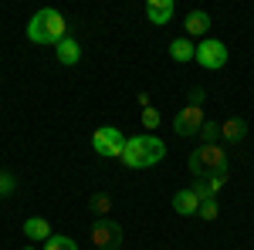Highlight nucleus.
I'll return each mask as SVG.
<instances>
[{"label": "nucleus", "instance_id": "f257e3e1", "mask_svg": "<svg viewBox=\"0 0 254 250\" xmlns=\"http://www.w3.org/2000/svg\"><path fill=\"white\" fill-rule=\"evenodd\" d=\"M163 155H166V146L159 135H129L126 149H122V162L129 169H149V166L163 162Z\"/></svg>", "mask_w": 254, "mask_h": 250}, {"label": "nucleus", "instance_id": "f03ea898", "mask_svg": "<svg viewBox=\"0 0 254 250\" xmlns=\"http://www.w3.org/2000/svg\"><path fill=\"white\" fill-rule=\"evenodd\" d=\"M64 38H68V24H64V17H61L58 10H51V7L38 10L34 17L27 20V41H34V44H51V48H58Z\"/></svg>", "mask_w": 254, "mask_h": 250}, {"label": "nucleus", "instance_id": "7ed1b4c3", "mask_svg": "<svg viewBox=\"0 0 254 250\" xmlns=\"http://www.w3.org/2000/svg\"><path fill=\"white\" fill-rule=\"evenodd\" d=\"M190 173L196 179H207V176H217V173H231L227 169V152H224V146L214 142V146H200L190 152Z\"/></svg>", "mask_w": 254, "mask_h": 250}, {"label": "nucleus", "instance_id": "20e7f679", "mask_svg": "<svg viewBox=\"0 0 254 250\" xmlns=\"http://www.w3.org/2000/svg\"><path fill=\"white\" fill-rule=\"evenodd\" d=\"M126 139H129V135L119 132L116 125H102V129H95V135H92V149H95V155H105V159H122Z\"/></svg>", "mask_w": 254, "mask_h": 250}, {"label": "nucleus", "instance_id": "39448f33", "mask_svg": "<svg viewBox=\"0 0 254 250\" xmlns=\"http://www.w3.org/2000/svg\"><path fill=\"white\" fill-rule=\"evenodd\" d=\"M193 61L200 64V68H207V71H220V68L227 64V44L217 41V38H203L200 44H196Z\"/></svg>", "mask_w": 254, "mask_h": 250}, {"label": "nucleus", "instance_id": "423d86ee", "mask_svg": "<svg viewBox=\"0 0 254 250\" xmlns=\"http://www.w3.org/2000/svg\"><path fill=\"white\" fill-rule=\"evenodd\" d=\"M92 244L98 250H119L122 247V227H119V220L112 216H102L92 223Z\"/></svg>", "mask_w": 254, "mask_h": 250}, {"label": "nucleus", "instance_id": "0eeeda50", "mask_svg": "<svg viewBox=\"0 0 254 250\" xmlns=\"http://www.w3.org/2000/svg\"><path fill=\"white\" fill-rule=\"evenodd\" d=\"M203 122H207L203 105H183V108L173 115V132L176 135H200Z\"/></svg>", "mask_w": 254, "mask_h": 250}, {"label": "nucleus", "instance_id": "6e6552de", "mask_svg": "<svg viewBox=\"0 0 254 250\" xmlns=\"http://www.w3.org/2000/svg\"><path fill=\"white\" fill-rule=\"evenodd\" d=\"M173 0H149L146 3V20L149 24H156V27H163V24H170L173 20Z\"/></svg>", "mask_w": 254, "mask_h": 250}, {"label": "nucleus", "instance_id": "1a4fd4ad", "mask_svg": "<svg viewBox=\"0 0 254 250\" xmlns=\"http://www.w3.org/2000/svg\"><path fill=\"white\" fill-rule=\"evenodd\" d=\"M183 31H187V38H190V41H193V38L203 41V34L210 31V14H207V10H190L187 20H183Z\"/></svg>", "mask_w": 254, "mask_h": 250}, {"label": "nucleus", "instance_id": "9d476101", "mask_svg": "<svg viewBox=\"0 0 254 250\" xmlns=\"http://www.w3.org/2000/svg\"><path fill=\"white\" fill-rule=\"evenodd\" d=\"M220 139H224L227 146L244 142V139H248V122H244V118H224V122H220Z\"/></svg>", "mask_w": 254, "mask_h": 250}, {"label": "nucleus", "instance_id": "9b49d317", "mask_svg": "<svg viewBox=\"0 0 254 250\" xmlns=\"http://www.w3.org/2000/svg\"><path fill=\"white\" fill-rule=\"evenodd\" d=\"M55 58H58V64H64V68H71V64H78L81 61V44L71 34L61 41L58 48H55Z\"/></svg>", "mask_w": 254, "mask_h": 250}, {"label": "nucleus", "instance_id": "f8f14e48", "mask_svg": "<svg viewBox=\"0 0 254 250\" xmlns=\"http://www.w3.org/2000/svg\"><path fill=\"white\" fill-rule=\"evenodd\" d=\"M173 210L180 213V216H196V210H200V196H196L193 190H176L173 193Z\"/></svg>", "mask_w": 254, "mask_h": 250}, {"label": "nucleus", "instance_id": "ddd939ff", "mask_svg": "<svg viewBox=\"0 0 254 250\" xmlns=\"http://www.w3.org/2000/svg\"><path fill=\"white\" fill-rule=\"evenodd\" d=\"M24 237L34 240V244H44L51 237V223L44 216H31V220H24Z\"/></svg>", "mask_w": 254, "mask_h": 250}, {"label": "nucleus", "instance_id": "4468645a", "mask_svg": "<svg viewBox=\"0 0 254 250\" xmlns=\"http://www.w3.org/2000/svg\"><path fill=\"white\" fill-rule=\"evenodd\" d=\"M170 54H173V61L187 64V61H193V54H196V44H193L190 38H176L173 44H170Z\"/></svg>", "mask_w": 254, "mask_h": 250}, {"label": "nucleus", "instance_id": "2eb2a0df", "mask_svg": "<svg viewBox=\"0 0 254 250\" xmlns=\"http://www.w3.org/2000/svg\"><path fill=\"white\" fill-rule=\"evenodd\" d=\"M88 206H92V216H95V220H102V216H112V196H109V193H92Z\"/></svg>", "mask_w": 254, "mask_h": 250}, {"label": "nucleus", "instance_id": "dca6fc26", "mask_svg": "<svg viewBox=\"0 0 254 250\" xmlns=\"http://www.w3.org/2000/svg\"><path fill=\"white\" fill-rule=\"evenodd\" d=\"M41 250H78V244H75L71 237H64V233H51Z\"/></svg>", "mask_w": 254, "mask_h": 250}, {"label": "nucleus", "instance_id": "f3484780", "mask_svg": "<svg viewBox=\"0 0 254 250\" xmlns=\"http://www.w3.org/2000/svg\"><path fill=\"white\" fill-rule=\"evenodd\" d=\"M159 125H163L159 108H153V105H149V108H142V129H146V132H156Z\"/></svg>", "mask_w": 254, "mask_h": 250}, {"label": "nucleus", "instance_id": "a211bd4d", "mask_svg": "<svg viewBox=\"0 0 254 250\" xmlns=\"http://www.w3.org/2000/svg\"><path fill=\"white\" fill-rule=\"evenodd\" d=\"M200 139H203L207 146H214L217 139H220V122H210V118H207V122H203V129H200Z\"/></svg>", "mask_w": 254, "mask_h": 250}, {"label": "nucleus", "instance_id": "6ab92c4d", "mask_svg": "<svg viewBox=\"0 0 254 250\" xmlns=\"http://www.w3.org/2000/svg\"><path fill=\"white\" fill-rule=\"evenodd\" d=\"M196 216H200V220H217V200H200Z\"/></svg>", "mask_w": 254, "mask_h": 250}, {"label": "nucleus", "instance_id": "aec40b11", "mask_svg": "<svg viewBox=\"0 0 254 250\" xmlns=\"http://www.w3.org/2000/svg\"><path fill=\"white\" fill-rule=\"evenodd\" d=\"M14 186H17V183H14V176L0 169V196H10V193H14Z\"/></svg>", "mask_w": 254, "mask_h": 250}, {"label": "nucleus", "instance_id": "412c9836", "mask_svg": "<svg viewBox=\"0 0 254 250\" xmlns=\"http://www.w3.org/2000/svg\"><path fill=\"white\" fill-rule=\"evenodd\" d=\"M203 88H193V92H190V101H187V105H203Z\"/></svg>", "mask_w": 254, "mask_h": 250}, {"label": "nucleus", "instance_id": "4be33fe9", "mask_svg": "<svg viewBox=\"0 0 254 250\" xmlns=\"http://www.w3.org/2000/svg\"><path fill=\"white\" fill-rule=\"evenodd\" d=\"M24 250H38V247H24Z\"/></svg>", "mask_w": 254, "mask_h": 250}]
</instances>
